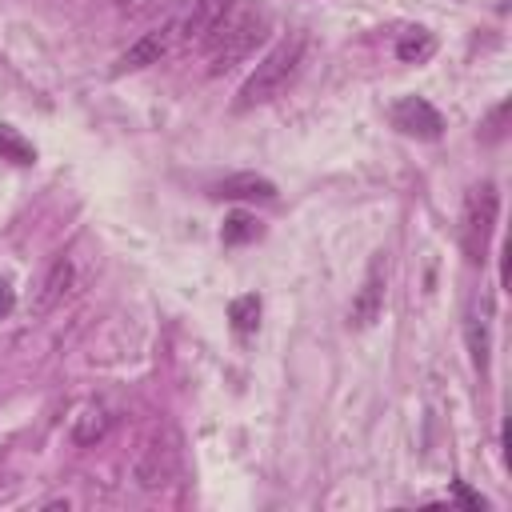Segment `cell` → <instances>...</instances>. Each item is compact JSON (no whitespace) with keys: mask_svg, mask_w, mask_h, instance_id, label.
Listing matches in <instances>:
<instances>
[{"mask_svg":"<svg viewBox=\"0 0 512 512\" xmlns=\"http://www.w3.org/2000/svg\"><path fill=\"white\" fill-rule=\"evenodd\" d=\"M304 52H308V36H304V32H292V36H284L276 48H268L264 60L256 64V72H252V76L244 80V88L236 92V108L244 112V108H256V104L276 100V96L296 80V72L304 68Z\"/></svg>","mask_w":512,"mask_h":512,"instance_id":"obj_2","label":"cell"},{"mask_svg":"<svg viewBox=\"0 0 512 512\" xmlns=\"http://www.w3.org/2000/svg\"><path fill=\"white\" fill-rule=\"evenodd\" d=\"M268 32V12L252 0H228L224 12L212 20V28L200 36V48L208 56V76L228 72L232 64H240L244 56H252V48L264 40Z\"/></svg>","mask_w":512,"mask_h":512,"instance_id":"obj_1","label":"cell"},{"mask_svg":"<svg viewBox=\"0 0 512 512\" xmlns=\"http://www.w3.org/2000/svg\"><path fill=\"white\" fill-rule=\"evenodd\" d=\"M72 280H76V268H72V260L68 256H56L52 264H48V272H44V280H40V288L32 292V316H48L60 300H64V292L72 288Z\"/></svg>","mask_w":512,"mask_h":512,"instance_id":"obj_8","label":"cell"},{"mask_svg":"<svg viewBox=\"0 0 512 512\" xmlns=\"http://www.w3.org/2000/svg\"><path fill=\"white\" fill-rule=\"evenodd\" d=\"M392 124L404 132V136H420V140H436L444 132V120L440 112L424 100V96H404L392 104Z\"/></svg>","mask_w":512,"mask_h":512,"instance_id":"obj_6","label":"cell"},{"mask_svg":"<svg viewBox=\"0 0 512 512\" xmlns=\"http://www.w3.org/2000/svg\"><path fill=\"white\" fill-rule=\"evenodd\" d=\"M116 4H124V0H116Z\"/></svg>","mask_w":512,"mask_h":512,"instance_id":"obj_20","label":"cell"},{"mask_svg":"<svg viewBox=\"0 0 512 512\" xmlns=\"http://www.w3.org/2000/svg\"><path fill=\"white\" fill-rule=\"evenodd\" d=\"M468 348L476 372H488V304H480V312L468 316Z\"/></svg>","mask_w":512,"mask_h":512,"instance_id":"obj_12","label":"cell"},{"mask_svg":"<svg viewBox=\"0 0 512 512\" xmlns=\"http://www.w3.org/2000/svg\"><path fill=\"white\" fill-rule=\"evenodd\" d=\"M108 428H112V412L104 404H84L76 412V420H72V440L80 448H92V444H100L108 436Z\"/></svg>","mask_w":512,"mask_h":512,"instance_id":"obj_10","label":"cell"},{"mask_svg":"<svg viewBox=\"0 0 512 512\" xmlns=\"http://www.w3.org/2000/svg\"><path fill=\"white\" fill-rule=\"evenodd\" d=\"M12 312V288H8V280H0V316H8Z\"/></svg>","mask_w":512,"mask_h":512,"instance_id":"obj_19","label":"cell"},{"mask_svg":"<svg viewBox=\"0 0 512 512\" xmlns=\"http://www.w3.org/2000/svg\"><path fill=\"white\" fill-rule=\"evenodd\" d=\"M224 4H228V0H192L188 12L176 16V36H184V40H200V36L212 28V20L224 12Z\"/></svg>","mask_w":512,"mask_h":512,"instance_id":"obj_11","label":"cell"},{"mask_svg":"<svg viewBox=\"0 0 512 512\" xmlns=\"http://www.w3.org/2000/svg\"><path fill=\"white\" fill-rule=\"evenodd\" d=\"M176 468H180V444H176V436L164 428V432H152V436L144 440V448H140V456H136V464H132V476H136V484H140L144 492H160V488L172 484Z\"/></svg>","mask_w":512,"mask_h":512,"instance_id":"obj_3","label":"cell"},{"mask_svg":"<svg viewBox=\"0 0 512 512\" xmlns=\"http://www.w3.org/2000/svg\"><path fill=\"white\" fill-rule=\"evenodd\" d=\"M172 40H176V20H168V24L152 28V32H144V36L116 60V72H132V68H148V64H156V60L172 48Z\"/></svg>","mask_w":512,"mask_h":512,"instance_id":"obj_7","label":"cell"},{"mask_svg":"<svg viewBox=\"0 0 512 512\" xmlns=\"http://www.w3.org/2000/svg\"><path fill=\"white\" fill-rule=\"evenodd\" d=\"M504 116H508V100H500L492 112H488V120H484V128H480V140H500L504 136Z\"/></svg>","mask_w":512,"mask_h":512,"instance_id":"obj_17","label":"cell"},{"mask_svg":"<svg viewBox=\"0 0 512 512\" xmlns=\"http://www.w3.org/2000/svg\"><path fill=\"white\" fill-rule=\"evenodd\" d=\"M432 48H436V40H432L424 28H416V32H408V36L396 44V56H400L404 64H416V60H428Z\"/></svg>","mask_w":512,"mask_h":512,"instance_id":"obj_16","label":"cell"},{"mask_svg":"<svg viewBox=\"0 0 512 512\" xmlns=\"http://www.w3.org/2000/svg\"><path fill=\"white\" fill-rule=\"evenodd\" d=\"M228 320H232V328H236L240 336H252L256 324H260V296H256V292L236 296V300L228 304Z\"/></svg>","mask_w":512,"mask_h":512,"instance_id":"obj_13","label":"cell"},{"mask_svg":"<svg viewBox=\"0 0 512 512\" xmlns=\"http://www.w3.org/2000/svg\"><path fill=\"white\" fill-rule=\"evenodd\" d=\"M456 500H464L468 508H484V500H480V496H472V492H468L464 484H456Z\"/></svg>","mask_w":512,"mask_h":512,"instance_id":"obj_18","label":"cell"},{"mask_svg":"<svg viewBox=\"0 0 512 512\" xmlns=\"http://www.w3.org/2000/svg\"><path fill=\"white\" fill-rule=\"evenodd\" d=\"M0 160H12V164H32L36 160V148L12 128V124H0Z\"/></svg>","mask_w":512,"mask_h":512,"instance_id":"obj_15","label":"cell"},{"mask_svg":"<svg viewBox=\"0 0 512 512\" xmlns=\"http://www.w3.org/2000/svg\"><path fill=\"white\" fill-rule=\"evenodd\" d=\"M496 212H500V196L492 184H480L468 192L464 200V228H460V240H464V252L472 264L484 260V248L492 240V228H496Z\"/></svg>","mask_w":512,"mask_h":512,"instance_id":"obj_4","label":"cell"},{"mask_svg":"<svg viewBox=\"0 0 512 512\" xmlns=\"http://www.w3.org/2000/svg\"><path fill=\"white\" fill-rule=\"evenodd\" d=\"M256 236H260V220H256V216H248V212L224 216V228H220V240H224V244H248V240H256Z\"/></svg>","mask_w":512,"mask_h":512,"instance_id":"obj_14","label":"cell"},{"mask_svg":"<svg viewBox=\"0 0 512 512\" xmlns=\"http://www.w3.org/2000/svg\"><path fill=\"white\" fill-rule=\"evenodd\" d=\"M384 292H388V260H384V252H376V256L368 260L364 284H360L356 296H352L348 328H368V324H376V316H380V308H384Z\"/></svg>","mask_w":512,"mask_h":512,"instance_id":"obj_5","label":"cell"},{"mask_svg":"<svg viewBox=\"0 0 512 512\" xmlns=\"http://www.w3.org/2000/svg\"><path fill=\"white\" fill-rule=\"evenodd\" d=\"M212 196H224V200H276V184L268 176H256V172H236V176H224Z\"/></svg>","mask_w":512,"mask_h":512,"instance_id":"obj_9","label":"cell"}]
</instances>
